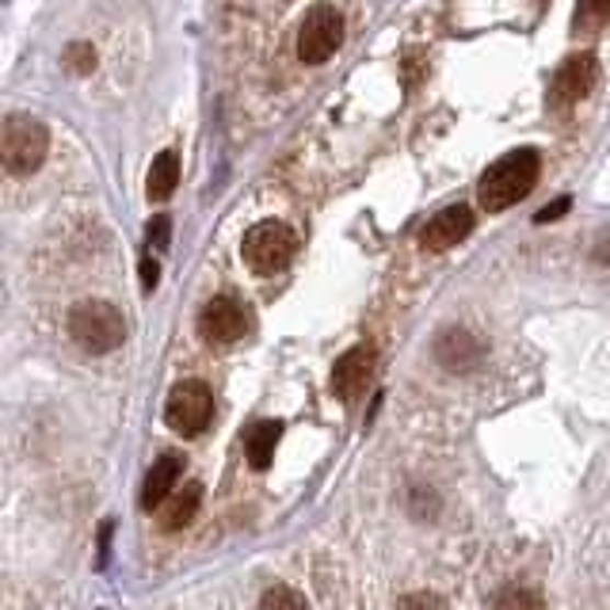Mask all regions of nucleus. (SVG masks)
<instances>
[{"instance_id": "4be33fe9", "label": "nucleus", "mask_w": 610, "mask_h": 610, "mask_svg": "<svg viewBox=\"0 0 610 610\" xmlns=\"http://www.w3.org/2000/svg\"><path fill=\"white\" fill-rule=\"evenodd\" d=\"M568 206H573V199H557V203H553V206H545V211H538V214H534V222H538V226H545V222L565 218Z\"/></svg>"}, {"instance_id": "7ed1b4c3", "label": "nucleus", "mask_w": 610, "mask_h": 610, "mask_svg": "<svg viewBox=\"0 0 610 610\" xmlns=\"http://www.w3.org/2000/svg\"><path fill=\"white\" fill-rule=\"evenodd\" d=\"M46 149H50V134L38 118L31 115H12L0 126V160H4V172L12 176H31L38 172V165L46 160Z\"/></svg>"}, {"instance_id": "ddd939ff", "label": "nucleus", "mask_w": 610, "mask_h": 610, "mask_svg": "<svg viewBox=\"0 0 610 610\" xmlns=\"http://www.w3.org/2000/svg\"><path fill=\"white\" fill-rule=\"evenodd\" d=\"M436 359L447 366V371H470V366L481 359L477 336L465 332V328H447V332L436 340Z\"/></svg>"}, {"instance_id": "f8f14e48", "label": "nucleus", "mask_w": 610, "mask_h": 610, "mask_svg": "<svg viewBox=\"0 0 610 610\" xmlns=\"http://www.w3.org/2000/svg\"><path fill=\"white\" fill-rule=\"evenodd\" d=\"M203 508V485L199 481H188V485H176V493L160 504V531H183L191 519Z\"/></svg>"}, {"instance_id": "aec40b11", "label": "nucleus", "mask_w": 610, "mask_h": 610, "mask_svg": "<svg viewBox=\"0 0 610 610\" xmlns=\"http://www.w3.org/2000/svg\"><path fill=\"white\" fill-rule=\"evenodd\" d=\"M397 610H447V603L431 591H413V596H400Z\"/></svg>"}, {"instance_id": "b1692460", "label": "nucleus", "mask_w": 610, "mask_h": 610, "mask_svg": "<svg viewBox=\"0 0 610 610\" xmlns=\"http://www.w3.org/2000/svg\"><path fill=\"white\" fill-rule=\"evenodd\" d=\"M591 260H596V263H610V237H603L596 248H591Z\"/></svg>"}, {"instance_id": "f257e3e1", "label": "nucleus", "mask_w": 610, "mask_h": 610, "mask_svg": "<svg viewBox=\"0 0 610 610\" xmlns=\"http://www.w3.org/2000/svg\"><path fill=\"white\" fill-rule=\"evenodd\" d=\"M542 172V157L534 149H511L500 160L488 165V172L477 183V203L488 214H500L508 206H516L519 199H527Z\"/></svg>"}, {"instance_id": "1a4fd4ad", "label": "nucleus", "mask_w": 610, "mask_h": 610, "mask_svg": "<svg viewBox=\"0 0 610 610\" xmlns=\"http://www.w3.org/2000/svg\"><path fill=\"white\" fill-rule=\"evenodd\" d=\"M374 363H379V355H374L371 343H359V348H351L348 355H340V363L332 366V393H336V397L355 400L359 393L371 385Z\"/></svg>"}, {"instance_id": "a211bd4d", "label": "nucleus", "mask_w": 610, "mask_h": 610, "mask_svg": "<svg viewBox=\"0 0 610 610\" xmlns=\"http://www.w3.org/2000/svg\"><path fill=\"white\" fill-rule=\"evenodd\" d=\"M576 20H580L588 31L603 27V23L610 20V0H580V4H576Z\"/></svg>"}, {"instance_id": "9b49d317", "label": "nucleus", "mask_w": 610, "mask_h": 610, "mask_svg": "<svg viewBox=\"0 0 610 610\" xmlns=\"http://www.w3.org/2000/svg\"><path fill=\"white\" fill-rule=\"evenodd\" d=\"M180 473H183V458L176 451L160 454L157 462H152V470L146 473V485H142V508L152 511L160 508V504L168 500V496L176 493V485H180Z\"/></svg>"}, {"instance_id": "2eb2a0df", "label": "nucleus", "mask_w": 610, "mask_h": 610, "mask_svg": "<svg viewBox=\"0 0 610 610\" xmlns=\"http://www.w3.org/2000/svg\"><path fill=\"white\" fill-rule=\"evenodd\" d=\"M176 183H180V157H176L172 149L157 152L149 168V180H146V195L152 203H165V199H172Z\"/></svg>"}, {"instance_id": "f03ea898", "label": "nucleus", "mask_w": 610, "mask_h": 610, "mask_svg": "<svg viewBox=\"0 0 610 610\" xmlns=\"http://www.w3.org/2000/svg\"><path fill=\"white\" fill-rule=\"evenodd\" d=\"M69 336H74L77 348H84L88 355H108V351L123 348L126 317L103 298L77 302L69 309Z\"/></svg>"}, {"instance_id": "f3484780", "label": "nucleus", "mask_w": 610, "mask_h": 610, "mask_svg": "<svg viewBox=\"0 0 610 610\" xmlns=\"http://www.w3.org/2000/svg\"><path fill=\"white\" fill-rule=\"evenodd\" d=\"M500 610H542V596H538L534 588L516 584V588H508L500 596Z\"/></svg>"}, {"instance_id": "39448f33", "label": "nucleus", "mask_w": 610, "mask_h": 610, "mask_svg": "<svg viewBox=\"0 0 610 610\" xmlns=\"http://www.w3.org/2000/svg\"><path fill=\"white\" fill-rule=\"evenodd\" d=\"M165 420L176 436L183 439H195L211 428L214 420V393L206 382H180L172 393H168V405H165Z\"/></svg>"}, {"instance_id": "412c9836", "label": "nucleus", "mask_w": 610, "mask_h": 610, "mask_svg": "<svg viewBox=\"0 0 610 610\" xmlns=\"http://www.w3.org/2000/svg\"><path fill=\"white\" fill-rule=\"evenodd\" d=\"M149 245H157V248H168V240H172V218L168 214H157V218H149Z\"/></svg>"}, {"instance_id": "9d476101", "label": "nucleus", "mask_w": 610, "mask_h": 610, "mask_svg": "<svg viewBox=\"0 0 610 610\" xmlns=\"http://www.w3.org/2000/svg\"><path fill=\"white\" fill-rule=\"evenodd\" d=\"M470 233H473V211L458 203V206L439 211L436 218L420 229V245L428 248V252H447V248H454L458 240H465Z\"/></svg>"}, {"instance_id": "20e7f679", "label": "nucleus", "mask_w": 610, "mask_h": 610, "mask_svg": "<svg viewBox=\"0 0 610 610\" xmlns=\"http://www.w3.org/2000/svg\"><path fill=\"white\" fill-rule=\"evenodd\" d=\"M240 252H245V263L256 271V275H275V271H283L286 263L294 260V252H298V237H294L291 226L268 218V222H256V226L245 233Z\"/></svg>"}, {"instance_id": "4468645a", "label": "nucleus", "mask_w": 610, "mask_h": 610, "mask_svg": "<svg viewBox=\"0 0 610 610\" xmlns=\"http://www.w3.org/2000/svg\"><path fill=\"white\" fill-rule=\"evenodd\" d=\"M279 439H283V423H279V420H260V423H256V428L248 431V439H245L248 465H252V470H268L271 458H275Z\"/></svg>"}, {"instance_id": "423d86ee", "label": "nucleus", "mask_w": 610, "mask_h": 610, "mask_svg": "<svg viewBox=\"0 0 610 610\" xmlns=\"http://www.w3.org/2000/svg\"><path fill=\"white\" fill-rule=\"evenodd\" d=\"M343 43V15L332 4H313L298 27V58L305 66L328 61Z\"/></svg>"}, {"instance_id": "6ab92c4d", "label": "nucleus", "mask_w": 610, "mask_h": 610, "mask_svg": "<svg viewBox=\"0 0 610 610\" xmlns=\"http://www.w3.org/2000/svg\"><path fill=\"white\" fill-rule=\"evenodd\" d=\"M66 66L74 69V74H92V69H95V50L88 43H74L66 50Z\"/></svg>"}, {"instance_id": "5701e85b", "label": "nucleus", "mask_w": 610, "mask_h": 610, "mask_svg": "<svg viewBox=\"0 0 610 610\" xmlns=\"http://www.w3.org/2000/svg\"><path fill=\"white\" fill-rule=\"evenodd\" d=\"M157 279H160V263H157V256L146 252V256H142V286L152 291V286H157Z\"/></svg>"}, {"instance_id": "0eeeda50", "label": "nucleus", "mask_w": 610, "mask_h": 610, "mask_svg": "<svg viewBox=\"0 0 610 610\" xmlns=\"http://www.w3.org/2000/svg\"><path fill=\"white\" fill-rule=\"evenodd\" d=\"M596 80H599L596 54L580 50V54H573V58H565L557 69H553L550 95H545V100H550V108H573V103H580L584 95L596 88Z\"/></svg>"}, {"instance_id": "dca6fc26", "label": "nucleus", "mask_w": 610, "mask_h": 610, "mask_svg": "<svg viewBox=\"0 0 610 610\" xmlns=\"http://www.w3.org/2000/svg\"><path fill=\"white\" fill-rule=\"evenodd\" d=\"M260 610H309V603H305L302 591L286 588V584H275L271 591H263Z\"/></svg>"}, {"instance_id": "6e6552de", "label": "nucleus", "mask_w": 610, "mask_h": 610, "mask_svg": "<svg viewBox=\"0 0 610 610\" xmlns=\"http://www.w3.org/2000/svg\"><path fill=\"white\" fill-rule=\"evenodd\" d=\"M248 328H252V313H248L245 302L233 298V294H218V298H211L203 305V313H199V332L211 343H237Z\"/></svg>"}]
</instances>
